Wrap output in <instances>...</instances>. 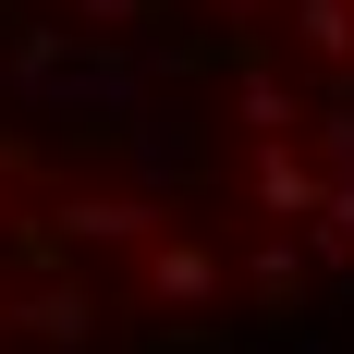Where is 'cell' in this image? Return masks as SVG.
<instances>
[{
    "label": "cell",
    "instance_id": "1",
    "mask_svg": "<svg viewBox=\"0 0 354 354\" xmlns=\"http://www.w3.org/2000/svg\"><path fill=\"white\" fill-rule=\"evenodd\" d=\"M208 281H220V269H208L196 245H171V257H159V293H208Z\"/></svg>",
    "mask_w": 354,
    "mask_h": 354
},
{
    "label": "cell",
    "instance_id": "2",
    "mask_svg": "<svg viewBox=\"0 0 354 354\" xmlns=\"http://www.w3.org/2000/svg\"><path fill=\"white\" fill-rule=\"evenodd\" d=\"M281 354H318V342H281Z\"/></svg>",
    "mask_w": 354,
    "mask_h": 354
}]
</instances>
